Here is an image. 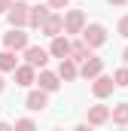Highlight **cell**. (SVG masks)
<instances>
[{"instance_id": "6da1fadb", "label": "cell", "mask_w": 128, "mask_h": 131, "mask_svg": "<svg viewBox=\"0 0 128 131\" xmlns=\"http://www.w3.org/2000/svg\"><path fill=\"white\" fill-rule=\"evenodd\" d=\"M6 18H9V28H28V21H31V6H28V0H15V3L9 6Z\"/></svg>"}, {"instance_id": "ffe728a7", "label": "cell", "mask_w": 128, "mask_h": 131, "mask_svg": "<svg viewBox=\"0 0 128 131\" xmlns=\"http://www.w3.org/2000/svg\"><path fill=\"white\" fill-rule=\"evenodd\" d=\"M15 128L18 131H34L37 125H34V119H15Z\"/></svg>"}, {"instance_id": "d4e9b609", "label": "cell", "mask_w": 128, "mask_h": 131, "mask_svg": "<svg viewBox=\"0 0 128 131\" xmlns=\"http://www.w3.org/2000/svg\"><path fill=\"white\" fill-rule=\"evenodd\" d=\"M0 131H9V122H0Z\"/></svg>"}, {"instance_id": "2e32d148", "label": "cell", "mask_w": 128, "mask_h": 131, "mask_svg": "<svg viewBox=\"0 0 128 131\" xmlns=\"http://www.w3.org/2000/svg\"><path fill=\"white\" fill-rule=\"evenodd\" d=\"M15 67H18L15 52H12V49H3V52H0V73H12Z\"/></svg>"}, {"instance_id": "44dd1931", "label": "cell", "mask_w": 128, "mask_h": 131, "mask_svg": "<svg viewBox=\"0 0 128 131\" xmlns=\"http://www.w3.org/2000/svg\"><path fill=\"white\" fill-rule=\"evenodd\" d=\"M116 31H119V37H125V40H128V15L119 18V28H116Z\"/></svg>"}, {"instance_id": "7402d4cb", "label": "cell", "mask_w": 128, "mask_h": 131, "mask_svg": "<svg viewBox=\"0 0 128 131\" xmlns=\"http://www.w3.org/2000/svg\"><path fill=\"white\" fill-rule=\"evenodd\" d=\"M49 6L52 9H64V6H70V0H49Z\"/></svg>"}, {"instance_id": "7a4b0ae2", "label": "cell", "mask_w": 128, "mask_h": 131, "mask_svg": "<svg viewBox=\"0 0 128 131\" xmlns=\"http://www.w3.org/2000/svg\"><path fill=\"white\" fill-rule=\"evenodd\" d=\"M79 37L89 43V49H101V46L107 43V28L98 25V21H92V25H86V31L79 34Z\"/></svg>"}, {"instance_id": "9c48e42d", "label": "cell", "mask_w": 128, "mask_h": 131, "mask_svg": "<svg viewBox=\"0 0 128 131\" xmlns=\"http://www.w3.org/2000/svg\"><path fill=\"white\" fill-rule=\"evenodd\" d=\"M40 34H43V37H49V40H52V37H58V34H64V15H61V12H52V15L43 21Z\"/></svg>"}, {"instance_id": "4fadbf2b", "label": "cell", "mask_w": 128, "mask_h": 131, "mask_svg": "<svg viewBox=\"0 0 128 131\" xmlns=\"http://www.w3.org/2000/svg\"><path fill=\"white\" fill-rule=\"evenodd\" d=\"M49 55H52V52H49V49H40V46H28V49H25V61L34 64V67H40V70L46 67Z\"/></svg>"}, {"instance_id": "cb8c5ba5", "label": "cell", "mask_w": 128, "mask_h": 131, "mask_svg": "<svg viewBox=\"0 0 128 131\" xmlns=\"http://www.w3.org/2000/svg\"><path fill=\"white\" fill-rule=\"evenodd\" d=\"M107 3H110V6H125L128 0H107Z\"/></svg>"}, {"instance_id": "d6986e66", "label": "cell", "mask_w": 128, "mask_h": 131, "mask_svg": "<svg viewBox=\"0 0 128 131\" xmlns=\"http://www.w3.org/2000/svg\"><path fill=\"white\" fill-rule=\"evenodd\" d=\"M113 79H116V85H119V89H128V64L119 67V70L113 73Z\"/></svg>"}, {"instance_id": "277c9868", "label": "cell", "mask_w": 128, "mask_h": 131, "mask_svg": "<svg viewBox=\"0 0 128 131\" xmlns=\"http://www.w3.org/2000/svg\"><path fill=\"white\" fill-rule=\"evenodd\" d=\"M86 31V12L82 9H70L64 15V34H82Z\"/></svg>"}, {"instance_id": "4316f807", "label": "cell", "mask_w": 128, "mask_h": 131, "mask_svg": "<svg viewBox=\"0 0 128 131\" xmlns=\"http://www.w3.org/2000/svg\"><path fill=\"white\" fill-rule=\"evenodd\" d=\"M3 89H6V82H3V76H0V92H3Z\"/></svg>"}, {"instance_id": "e0dca14e", "label": "cell", "mask_w": 128, "mask_h": 131, "mask_svg": "<svg viewBox=\"0 0 128 131\" xmlns=\"http://www.w3.org/2000/svg\"><path fill=\"white\" fill-rule=\"evenodd\" d=\"M89 55H92V49H89V43H86V40H76V43H73V49H70V58L82 64V61H86Z\"/></svg>"}, {"instance_id": "5bb4252c", "label": "cell", "mask_w": 128, "mask_h": 131, "mask_svg": "<svg viewBox=\"0 0 128 131\" xmlns=\"http://www.w3.org/2000/svg\"><path fill=\"white\" fill-rule=\"evenodd\" d=\"M52 15V6L49 3H40V6H31V21H28V28H43V21Z\"/></svg>"}, {"instance_id": "603a6c76", "label": "cell", "mask_w": 128, "mask_h": 131, "mask_svg": "<svg viewBox=\"0 0 128 131\" xmlns=\"http://www.w3.org/2000/svg\"><path fill=\"white\" fill-rule=\"evenodd\" d=\"M15 0H0V12H9V6H12Z\"/></svg>"}, {"instance_id": "3957f363", "label": "cell", "mask_w": 128, "mask_h": 131, "mask_svg": "<svg viewBox=\"0 0 128 131\" xmlns=\"http://www.w3.org/2000/svg\"><path fill=\"white\" fill-rule=\"evenodd\" d=\"M3 46L12 49V52H25L31 43H28V34L25 28H9V34H3Z\"/></svg>"}, {"instance_id": "484cf974", "label": "cell", "mask_w": 128, "mask_h": 131, "mask_svg": "<svg viewBox=\"0 0 128 131\" xmlns=\"http://www.w3.org/2000/svg\"><path fill=\"white\" fill-rule=\"evenodd\" d=\"M122 61H125V64H128V46H125V52H122Z\"/></svg>"}, {"instance_id": "52a82bcc", "label": "cell", "mask_w": 128, "mask_h": 131, "mask_svg": "<svg viewBox=\"0 0 128 131\" xmlns=\"http://www.w3.org/2000/svg\"><path fill=\"white\" fill-rule=\"evenodd\" d=\"M12 73H15V85H22V89H31L34 82H37V67L28 64V61H25V64H18Z\"/></svg>"}, {"instance_id": "ba28073f", "label": "cell", "mask_w": 128, "mask_h": 131, "mask_svg": "<svg viewBox=\"0 0 128 131\" xmlns=\"http://www.w3.org/2000/svg\"><path fill=\"white\" fill-rule=\"evenodd\" d=\"M25 107H28L31 113H40V110H46V107H49V92H46V89H34V92H28V98H25Z\"/></svg>"}, {"instance_id": "5b68a950", "label": "cell", "mask_w": 128, "mask_h": 131, "mask_svg": "<svg viewBox=\"0 0 128 131\" xmlns=\"http://www.w3.org/2000/svg\"><path fill=\"white\" fill-rule=\"evenodd\" d=\"M113 89H119L113 76H104V73H101V76L92 79V95H95V98H110V95H113Z\"/></svg>"}, {"instance_id": "30bf717a", "label": "cell", "mask_w": 128, "mask_h": 131, "mask_svg": "<svg viewBox=\"0 0 128 131\" xmlns=\"http://www.w3.org/2000/svg\"><path fill=\"white\" fill-rule=\"evenodd\" d=\"M101 73H104V58H95V55H89V58L82 61V67H79V76H82V79H95Z\"/></svg>"}, {"instance_id": "8992f818", "label": "cell", "mask_w": 128, "mask_h": 131, "mask_svg": "<svg viewBox=\"0 0 128 131\" xmlns=\"http://www.w3.org/2000/svg\"><path fill=\"white\" fill-rule=\"evenodd\" d=\"M110 119H113V107H104V104L89 107V113H86V122L89 125H107Z\"/></svg>"}, {"instance_id": "7c38bea8", "label": "cell", "mask_w": 128, "mask_h": 131, "mask_svg": "<svg viewBox=\"0 0 128 131\" xmlns=\"http://www.w3.org/2000/svg\"><path fill=\"white\" fill-rule=\"evenodd\" d=\"M70 49H73V43L67 40V34H58V37H52V46H49L52 58H70Z\"/></svg>"}, {"instance_id": "8fae6325", "label": "cell", "mask_w": 128, "mask_h": 131, "mask_svg": "<svg viewBox=\"0 0 128 131\" xmlns=\"http://www.w3.org/2000/svg\"><path fill=\"white\" fill-rule=\"evenodd\" d=\"M61 76H58V73H52V70H46V67H43V70H40V76H37V85H40V89H46V92H49V95H52V92H58V89H61Z\"/></svg>"}, {"instance_id": "9a60e30c", "label": "cell", "mask_w": 128, "mask_h": 131, "mask_svg": "<svg viewBox=\"0 0 128 131\" xmlns=\"http://www.w3.org/2000/svg\"><path fill=\"white\" fill-rule=\"evenodd\" d=\"M79 61H73V58H61V64H58V76H61L64 82H73L76 76H79Z\"/></svg>"}, {"instance_id": "ac0fdd59", "label": "cell", "mask_w": 128, "mask_h": 131, "mask_svg": "<svg viewBox=\"0 0 128 131\" xmlns=\"http://www.w3.org/2000/svg\"><path fill=\"white\" fill-rule=\"evenodd\" d=\"M113 122L116 125H128V104H116L113 107Z\"/></svg>"}]
</instances>
